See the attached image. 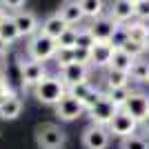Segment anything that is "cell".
Returning a JSON list of instances; mask_svg holds the SVG:
<instances>
[{
	"label": "cell",
	"instance_id": "cell-1",
	"mask_svg": "<svg viewBox=\"0 0 149 149\" xmlns=\"http://www.w3.org/2000/svg\"><path fill=\"white\" fill-rule=\"evenodd\" d=\"M33 96L38 98V102L42 105H51L56 107L60 102V98L67 96V85L60 80V76H45L42 80L33 87Z\"/></svg>",
	"mask_w": 149,
	"mask_h": 149
},
{
	"label": "cell",
	"instance_id": "cell-2",
	"mask_svg": "<svg viewBox=\"0 0 149 149\" xmlns=\"http://www.w3.org/2000/svg\"><path fill=\"white\" fill-rule=\"evenodd\" d=\"M36 145L40 149H65L67 145V134L60 125L45 123L36 129Z\"/></svg>",
	"mask_w": 149,
	"mask_h": 149
},
{
	"label": "cell",
	"instance_id": "cell-3",
	"mask_svg": "<svg viewBox=\"0 0 149 149\" xmlns=\"http://www.w3.org/2000/svg\"><path fill=\"white\" fill-rule=\"evenodd\" d=\"M56 49H58L56 40H54L51 36H47V33H42V31L33 33V36L29 38V42H27V54H29V60L47 62V60H51V58H54Z\"/></svg>",
	"mask_w": 149,
	"mask_h": 149
},
{
	"label": "cell",
	"instance_id": "cell-4",
	"mask_svg": "<svg viewBox=\"0 0 149 149\" xmlns=\"http://www.w3.org/2000/svg\"><path fill=\"white\" fill-rule=\"evenodd\" d=\"M107 129H109V134L116 138H127V136H134L138 129V120L136 118H131L129 113L125 111V109H118L116 111V116L111 118V123L107 125Z\"/></svg>",
	"mask_w": 149,
	"mask_h": 149
},
{
	"label": "cell",
	"instance_id": "cell-5",
	"mask_svg": "<svg viewBox=\"0 0 149 149\" xmlns=\"http://www.w3.org/2000/svg\"><path fill=\"white\" fill-rule=\"evenodd\" d=\"M111 143V134L102 125H89L82 131V147L85 149H107Z\"/></svg>",
	"mask_w": 149,
	"mask_h": 149
},
{
	"label": "cell",
	"instance_id": "cell-6",
	"mask_svg": "<svg viewBox=\"0 0 149 149\" xmlns=\"http://www.w3.org/2000/svg\"><path fill=\"white\" fill-rule=\"evenodd\" d=\"M116 111H118V107L102 93L100 100L89 109L87 113H89V118H91V125H102V127H107V125L111 123V118L116 116Z\"/></svg>",
	"mask_w": 149,
	"mask_h": 149
},
{
	"label": "cell",
	"instance_id": "cell-7",
	"mask_svg": "<svg viewBox=\"0 0 149 149\" xmlns=\"http://www.w3.org/2000/svg\"><path fill=\"white\" fill-rule=\"evenodd\" d=\"M85 113V107H82V102L78 98H74V96H65V98H60V102L56 105V116L62 120V123H71V120H78Z\"/></svg>",
	"mask_w": 149,
	"mask_h": 149
},
{
	"label": "cell",
	"instance_id": "cell-8",
	"mask_svg": "<svg viewBox=\"0 0 149 149\" xmlns=\"http://www.w3.org/2000/svg\"><path fill=\"white\" fill-rule=\"evenodd\" d=\"M123 109L129 113L131 118H136L138 125H140L149 116V96H147V93H143V91H134L129 96V100L125 102Z\"/></svg>",
	"mask_w": 149,
	"mask_h": 149
},
{
	"label": "cell",
	"instance_id": "cell-9",
	"mask_svg": "<svg viewBox=\"0 0 149 149\" xmlns=\"http://www.w3.org/2000/svg\"><path fill=\"white\" fill-rule=\"evenodd\" d=\"M20 74H22V87H36L38 82L47 76V67L45 62L40 60H29V62H22L20 65Z\"/></svg>",
	"mask_w": 149,
	"mask_h": 149
},
{
	"label": "cell",
	"instance_id": "cell-10",
	"mask_svg": "<svg viewBox=\"0 0 149 149\" xmlns=\"http://www.w3.org/2000/svg\"><path fill=\"white\" fill-rule=\"evenodd\" d=\"M13 22L18 27L20 38H31L33 33L40 31V22H38V16L31 11H16L13 16Z\"/></svg>",
	"mask_w": 149,
	"mask_h": 149
},
{
	"label": "cell",
	"instance_id": "cell-11",
	"mask_svg": "<svg viewBox=\"0 0 149 149\" xmlns=\"http://www.w3.org/2000/svg\"><path fill=\"white\" fill-rule=\"evenodd\" d=\"M116 25H118V22H116V20H113L109 13H102L100 18H96L91 25H89V29H91L93 38H96L98 42H109V38H111Z\"/></svg>",
	"mask_w": 149,
	"mask_h": 149
},
{
	"label": "cell",
	"instance_id": "cell-12",
	"mask_svg": "<svg viewBox=\"0 0 149 149\" xmlns=\"http://www.w3.org/2000/svg\"><path fill=\"white\" fill-rule=\"evenodd\" d=\"M107 13H109L116 22L127 25V22H131V20L136 18V5H134L131 0H113Z\"/></svg>",
	"mask_w": 149,
	"mask_h": 149
},
{
	"label": "cell",
	"instance_id": "cell-13",
	"mask_svg": "<svg viewBox=\"0 0 149 149\" xmlns=\"http://www.w3.org/2000/svg\"><path fill=\"white\" fill-rule=\"evenodd\" d=\"M89 76V67L87 65H78V62H71L67 67H60V80L67 85V87H74L78 82H85Z\"/></svg>",
	"mask_w": 149,
	"mask_h": 149
},
{
	"label": "cell",
	"instance_id": "cell-14",
	"mask_svg": "<svg viewBox=\"0 0 149 149\" xmlns=\"http://www.w3.org/2000/svg\"><path fill=\"white\" fill-rule=\"evenodd\" d=\"M58 16H60L65 22H67L69 27H74V25H80L82 20H85V13H82L80 5H78V0H65L60 5V9H58Z\"/></svg>",
	"mask_w": 149,
	"mask_h": 149
},
{
	"label": "cell",
	"instance_id": "cell-15",
	"mask_svg": "<svg viewBox=\"0 0 149 149\" xmlns=\"http://www.w3.org/2000/svg\"><path fill=\"white\" fill-rule=\"evenodd\" d=\"M111 56H113V47L109 42H96L91 49V67L107 69L111 65Z\"/></svg>",
	"mask_w": 149,
	"mask_h": 149
},
{
	"label": "cell",
	"instance_id": "cell-16",
	"mask_svg": "<svg viewBox=\"0 0 149 149\" xmlns=\"http://www.w3.org/2000/svg\"><path fill=\"white\" fill-rule=\"evenodd\" d=\"M22 113V98L16 93H9L2 102H0V118L2 120H16Z\"/></svg>",
	"mask_w": 149,
	"mask_h": 149
},
{
	"label": "cell",
	"instance_id": "cell-17",
	"mask_svg": "<svg viewBox=\"0 0 149 149\" xmlns=\"http://www.w3.org/2000/svg\"><path fill=\"white\" fill-rule=\"evenodd\" d=\"M67 27H69V25L60 18V16H58V13H51V16H47V18L42 20V25H40V31H42V33H47V36H51L54 40H56V38L60 36L62 31L67 29Z\"/></svg>",
	"mask_w": 149,
	"mask_h": 149
},
{
	"label": "cell",
	"instance_id": "cell-18",
	"mask_svg": "<svg viewBox=\"0 0 149 149\" xmlns=\"http://www.w3.org/2000/svg\"><path fill=\"white\" fill-rule=\"evenodd\" d=\"M131 80V76L127 74V71H118V69H111L107 67L105 71V85L107 89H113V87H127Z\"/></svg>",
	"mask_w": 149,
	"mask_h": 149
},
{
	"label": "cell",
	"instance_id": "cell-19",
	"mask_svg": "<svg viewBox=\"0 0 149 149\" xmlns=\"http://www.w3.org/2000/svg\"><path fill=\"white\" fill-rule=\"evenodd\" d=\"M125 27H127L129 40L145 45V38L149 36V22H143V20H131V22H127Z\"/></svg>",
	"mask_w": 149,
	"mask_h": 149
},
{
	"label": "cell",
	"instance_id": "cell-20",
	"mask_svg": "<svg viewBox=\"0 0 149 149\" xmlns=\"http://www.w3.org/2000/svg\"><path fill=\"white\" fill-rule=\"evenodd\" d=\"M78 5L85 13V18L96 20L105 13V0H78Z\"/></svg>",
	"mask_w": 149,
	"mask_h": 149
},
{
	"label": "cell",
	"instance_id": "cell-21",
	"mask_svg": "<svg viewBox=\"0 0 149 149\" xmlns=\"http://www.w3.org/2000/svg\"><path fill=\"white\" fill-rule=\"evenodd\" d=\"M134 60H136V58H131L127 51H123V49H113L111 65H109V67H111V69H118V71H127V74H129V71H131V65H134Z\"/></svg>",
	"mask_w": 149,
	"mask_h": 149
},
{
	"label": "cell",
	"instance_id": "cell-22",
	"mask_svg": "<svg viewBox=\"0 0 149 149\" xmlns=\"http://www.w3.org/2000/svg\"><path fill=\"white\" fill-rule=\"evenodd\" d=\"M131 93H134V89L129 87V85H127V87H113V89H107L105 91V96L109 100H111L113 105L118 107V109H123L125 107V102H127V100H129V96Z\"/></svg>",
	"mask_w": 149,
	"mask_h": 149
},
{
	"label": "cell",
	"instance_id": "cell-23",
	"mask_svg": "<svg viewBox=\"0 0 149 149\" xmlns=\"http://www.w3.org/2000/svg\"><path fill=\"white\" fill-rule=\"evenodd\" d=\"M131 80H136V82H147L149 80V60H145L143 58H136L134 60V65H131Z\"/></svg>",
	"mask_w": 149,
	"mask_h": 149
},
{
	"label": "cell",
	"instance_id": "cell-24",
	"mask_svg": "<svg viewBox=\"0 0 149 149\" xmlns=\"http://www.w3.org/2000/svg\"><path fill=\"white\" fill-rule=\"evenodd\" d=\"M76 40H78V29H76V27H67V29L56 38V45H58V49H74Z\"/></svg>",
	"mask_w": 149,
	"mask_h": 149
},
{
	"label": "cell",
	"instance_id": "cell-25",
	"mask_svg": "<svg viewBox=\"0 0 149 149\" xmlns=\"http://www.w3.org/2000/svg\"><path fill=\"white\" fill-rule=\"evenodd\" d=\"M0 38H2L7 45H13V42L20 38L18 27H16V22H13V18H7L5 22L0 25Z\"/></svg>",
	"mask_w": 149,
	"mask_h": 149
},
{
	"label": "cell",
	"instance_id": "cell-26",
	"mask_svg": "<svg viewBox=\"0 0 149 149\" xmlns=\"http://www.w3.org/2000/svg\"><path fill=\"white\" fill-rule=\"evenodd\" d=\"M120 149H149V138L140 136V134L127 136L120 140Z\"/></svg>",
	"mask_w": 149,
	"mask_h": 149
},
{
	"label": "cell",
	"instance_id": "cell-27",
	"mask_svg": "<svg viewBox=\"0 0 149 149\" xmlns=\"http://www.w3.org/2000/svg\"><path fill=\"white\" fill-rule=\"evenodd\" d=\"M129 40V33H127V27L125 25H116V29H113L111 38H109V45H111L113 49H123V45Z\"/></svg>",
	"mask_w": 149,
	"mask_h": 149
},
{
	"label": "cell",
	"instance_id": "cell-28",
	"mask_svg": "<svg viewBox=\"0 0 149 149\" xmlns=\"http://www.w3.org/2000/svg\"><path fill=\"white\" fill-rule=\"evenodd\" d=\"M98 42L96 38H93L91 29L89 27H82L78 29V40H76V47H82V49H93V45Z\"/></svg>",
	"mask_w": 149,
	"mask_h": 149
},
{
	"label": "cell",
	"instance_id": "cell-29",
	"mask_svg": "<svg viewBox=\"0 0 149 149\" xmlns=\"http://www.w3.org/2000/svg\"><path fill=\"white\" fill-rule=\"evenodd\" d=\"M123 51H127L131 58H143L145 54H147L145 45L143 42H134V40H127V42L123 45Z\"/></svg>",
	"mask_w": 149,
	"mask_h": 149
},
{
	"label": "cell",
	"instance_id": "cell-30",
	"mask_svg": "<svg viewBox=\"0 0 149 149\" xmlns=\"http://www.w3.org/2000/svg\"><path fill=\"white\" fill-rule=\"evenodd\" d=\"M54 60H56L58 67H67V65H71V62H74V49H56Z\"/></svg>",
	"mask_w": 149,
	"mask_h": 149
},
{
	"label": "cell",
	"instance_id": "cell-31",
	"mask_svg": "<svg viewBox=\"0 0 149 149\" xmlns=\"http://www.w3.org/2000/svg\"><path fill=\"white\" fill-rule=\"evenodd\" d=\"M74 62L91 67V49H82V47H74Z\"/></svg>",
	"mask_w": 149,
	"mask_h": 149
},
{
	"label": "cell",
	"instance_id": "cell-32",
	"mask_svg": "<svg viewBox=\"0 0 149 149\" xmlns=\"http://www.w3.org/2000/svg\"><path fill=\"white\" fill-rule=\"evenodd\" d=\"M136 20H143V22H149V0H143V2H136Z\"/></svg>",
	"mask_w": 149,
	"mask_h": 149
},
{
	"label": "cell",
	"instance_id": "cell-33",
	"mask_svg": "<svg viewBox=\"0 0 149 149\" xmlns=\"http://www.w3.org/2000/svg\"><path fill=\"white\" fill-rule=\"evenodd\" d=\"M27 0H0V5L5 7V9H11V11H20L22 7H25Z\"/></svg>",
	"mask_w": 149,
	"mask_h": 149
},
{
	"label": "cell",
	"instance_id": "cell-34",
	"mask_svg": "<svg viewBox=\"0 0 149 149\" xmlns=\"http://www.w3.org/2000/svg\"><path fill=\"white\" fill-rule=\"evenodd\" d=\"M9 93H13V91H11V87H9V82H7L5 78L0 76V102H2V100H5Z\"/></svg>",
	"mask_w": 149,
	"mask_h": 149
},
{
	"label": "cell",
	"instance_id": "cell-35",
	"mask_svg": "<svg viewBox=\"0 0 149 149\" xmlns=\"http://www.w3.org/2000/svg\"><path fill=\"white\" fill-rule=\"evenodd\" d=\"M138 127L143 129V134H145V136H149V116H147V118H145L140 125H138Z\"/></svg>",
	"mask_w": 149,
	"mask_h": 149
},
{
	"label": "cell",
	"instance_id": "cell-36",
	"mask_svg": "<svg viewBox=\"0 0 149 149\" xmlns=\"http://www.w3.org/2000/svg\"><path fill=\"white\" fill-rule=\"evenodd\" d=\"M7 51H9V45H7V42H5V40H2V38H0V58L5 56Z\"/></svg>",
	"mask_w": 149,
	"mask_h": 149
},
{
	"label": "cell",
	"instance_id": "cell-37",
	"mask_svg": "<svg viewBox=\"0 0 149 149\" xmlns=\"http://www.w3.org/2000/svg\"><path fill=\"white\" fill-rule=\"evenodd\" d=\"M7 18H9V16H7V11H5V7L0 5V25H2V22H5Z\"/></svg>",
	"mask_w": 149,
	"mask_h": 149
},
{
	"label": "cell",
	"instance_id": "cell-38",
	"mask_svg": "<svg viewBox=\"0 0 149 149\" xmlns=\"http://www.w3.org/2000/svg\"><path fill=\"white\" fill-rule=\"evenodd\" d=\"M145 49H147V51H149V36H147V38H145Z\"/></svg>",
	"mask_w": 149,
	"mask_h": 149
},
{
	"label": "cell",
	"instance_id": "cell-39",
	"mask_svg": "<svg viewBox=\"0 0 149 149\" xmlns=\"http://www.w3.org/2000/svg\"><path fill=\"white\" fill-rule=\"evenodd\" d=\"M131 2H134V5H136V2H143V0H131Z\"/></svg>",
	"mask_w": 149,
	"mask_h": 149
},
{
	"label": "cell",
	"instance_id": "cell-40",
	"mask_svg": "<svg viewBox=\"0 0 149 149\" xmlns=\"http://www.w3.org/2000/svg\"><path fill=\"white\" fill-rule=\"evenodd\" d=\"M147 82H149V80H147Z\"/></svg>",
	"mask_w": 149,
	"mask_h": 149
}]
</instances>
